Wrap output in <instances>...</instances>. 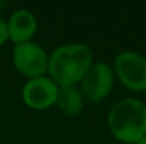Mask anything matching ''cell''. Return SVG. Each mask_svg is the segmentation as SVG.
I'll return each instance as SVG.
<instances>
[{"instance_id": "obj_5", "label": "cell", "mask_w": 146, "mask_h": 144, "mask_svg": "<svg viewBox=\"0 0 146 144\" xmlns=\"http://www.w3.org/2000/svg\"><path fill=\"white\" fill-rule=\"evenodd\" d=\"M113 85V72L105 62L92 64L81 81V93L92 103H98L109 95Z\"/></svg>"}, {"instance_id": "obj_2", "label": "cell", "mask_w": 146, "mask_h": 144, "mask_svg": "<svg viewBox=\"0 0 146 144\" xmlns=\"http://www.w3.org/2000/svg\"><path fill=\"white\" fill-rule=\"evenodd\" d=\"M108 126L112 136L125 144H136L146 136V106L138 99L116 102L109 114Z\"/></svg>"}, {"instance_id": "obj_4", "label": "cell", "mask_w": 146, "mask_h": 144, "mask_svg": "<svg viewBox=\"0 0 146 144\" xmlns=\"http://www.w3.org/2000/svg\"><path fill=\"white\" fill-rule=\"evenodd\" d=\"M14 68L24 76L36 79L44 76L48 69L47 52L36 43L17 44L13 49Z\"/></svg>"}, {"instance_id": "obj_6", "label": "cell", "mask_w": 146, "mask_h": 144, "mask_svg": "<svg viewBox=\"0 0 146 144\" xmlns=\"http://www.w3.org/2000/svg\"><path fill=\"white\" fill-rule=\"evenodd\" d=\"M58 85L51 78H36L30 79L23 88V100L24 103L36 110H44L51 107L57 102Z\"/></svg>"}, {"instance_id": "obj_7", "label": "cell", "mask_w": 146, "mask_h": 144, "mask_svg": "<svg viewBox=\"0 0 146 144\" xmlns=\"http://www.w3.org/2000/svg\"><path fill=\"white\" fill-rule=\"evenodd\" d=\"M7 26H9V38L16 45L30 43V40L37 31V20L34 14L24 9L14 11L10 16Z\"/></svg>"}, {"instance_id": "obj_9", "label": "cell", "mask_w": 146, "mask_h": 144, "mask_svg": "<svg viewBox=\"0 0 146 144\" xmlns=\"http://www.w3.org/2000/svg\"><path fill=\"white\" fill-rule=\"evenodd\" d=\"M7 40H9V26H7V23L3 18H0V47Z\"/></svg>"}, {"instance_id": "obj_1", "label": "cell", "mask_w": 146, "mask_h": 144, "mask_svg": "<svg viewBox=\"0 0 146 144\" xmlns=\"http://www.w3.org/2000/svg\"><path fill=\"white\" fill-rule=\"evenodd\" d=\"M92 65V51L85 44H68L55 48L48 58L51 79L58 86L81 82Z\"/></svg>"}, {"instance_id": "obj_10", "label": "cell", "mask_w": 146, "mask_h": 144, "mask_svg": "<svg viewBox=\"0 0 146 144\" xmlns=\"http://www.w3.org/2000/svg\"><path fill=\"white\" fill-rule=\"evenodd\" d=\"M136 144H146V136L143 137V139H142V140H141V141H138Z\"/></svg>"}, {"instance_id": "obj_3", "label": "cell", "mask_w": 146, "mask_h": 144, "mask_svg": "<svg viewBox=\"0 0 146 144\" xmlns=\"http://www.w3.org/2000/svg\"><path fill=\"white\" fill-rule=\"evenodd\" d=\"M115 72L122 85L133 92L146 91V58L132 51L121 52L115 59Z\"/></svg>"}, {"instance_id": "obj_8", "label": "cell", "mask_w": 146, "mask_h": 144, "mask_svg": "<svg viewBox=\"0 0 146 144\" xmlns=\"http://www.w3.org/2000/svg\"><path fill=\"white\" fill-rule=\"evenodd\" d=\"M57 106L65 116H78L84 107V96L75 86H58Z\"/></svg>"}]
</instances>
